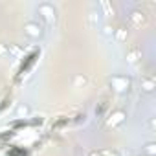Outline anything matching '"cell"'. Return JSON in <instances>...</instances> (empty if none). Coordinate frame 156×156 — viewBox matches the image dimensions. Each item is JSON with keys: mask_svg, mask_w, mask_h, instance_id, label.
I'll return each instance as SVG.
<instances>
[{"mask_svg": "<svg viewBox=\"0 0 156 156\" xmlns=\"http://www.w3.org/2000/svg\"><path fill=\"white\" fill-rule=\"evenodd\" d=\"M123 121H125V112H121V110H116L112 114V118H110V125L112 127H116V125H119Z\"/></svg>", "mask_w": 156, "mask_h": 156, "instance_id": "cell-7", "label": "cell"}, {"mask_svg": "<svg viewBox=\"0 0 156 156\" xmlns=\"http://www.w3.org/2000/svg\"><path fill=\"white\" fill-rule=\"evenodd\" d=\"M140 87H141V92H145V94H152V92H154V88H156L152 77H141Z\"/></svg>", "mask_w": 156, "mask_h": 156, "instance_id": "cell-4", "label": "cell"}, {"mask_svg": "<svg viewBox=\"0 0 156 156\" xmlns=\"http://www.w3.org/2000/svg\"><path fill=\"white\" fill-rule=\"evenodd\" d=\"M107 156H118L116 152H107Z\"/></svg>", "mask_w": 156, "mask_h": 156, "instance_id": "cell-17", "label": "cell"}, {"mask_svg": "<svg viewBox=\"0 0 156 156\" xmlns=\"http://www.w3.org/2000/svg\"><path fill=\"white\" fill-rule=\"evenodd\" d=\"M37 11H39V15H41L46 22H50V24L55 22V17H57V15H55V8H53L50 2H41V4L37 6Z\"/></svg>", "mask_w": 156, "mask_h": 156, "instance_id": "cell-1", "label": "cell"}, {"mask_svg": "<svg viewBox=\"0 0 156 156\" xmlns=\"http://www.w3.org/2000/svg\"><path fill=\"white\" fill-rule=\"evenodd\" d=\"M149 129H154V119H152V118L149 119Z\"/></svg>", "mask_w": 156, "mask_h": 156, "instance_id": "cell-16", "label": "cell"}, {"mask_svg": "<svg viewBox=\"0 0 156 156\" xmlns=\"http://www.w3.org/2000/svg\"><path fill=\"white\" fill-rule=\"evenodd\" d=\"M103 33H105L107 37H110V35H114V30H112L110 26H105V28H103Z\"/></svg>", "mask_w": 156, "mask_h": 156, "instance_id": "cell-15", "label": "cell"}, {"mask_svg": "<svg viewBox=\"0 0 156 156\" xmlns=\"http://www.w3.org/2000/svg\"><path fill=\"white\" fill-rule=\"evenodd\" d=\"M114 37H116V41H119V42L127 41V30H125V28H118V30H114Z\"/></svg>", "mask_w": 156, "mask_h": 156, "instance_id": "cell-9", "label": "cell"}, {"mask_svg": "<svg viewBox=\"0 0 156 156\" xmlns=\"http://www.w3.org/2000/svg\"><path fill=\"white\" fill-rule=\"evenodd\" d=\"M141 152H143L145 156H156V143H154V141L145 143V145L141 147Z\"/></svg>", "mask_w": 156, "mask_h": 156, "instance_id": "cell-8", "label": "cell"}, {"mask_svg": "<svg viewBox=\"0 0 156 156\" xmlns=\"http://www.w3.org/2000/svg\"><path fill=\"white\" fill-rule=\"evenodd\" d=\"M30 112H31L30 107H28L26 103H20V105L17 107V110H15V116H17V118H28Z\"/></svg>", "mask_w": 156, "mask_h": 156, "instance_id": "cell-6", "label": "cell"}, {"mask_svg": "<svg viewBox=\"0 0 156 156\" xmlns=\"http://www.w3.org/2000/svg\"><path fill=\"white\" fill-rule=\"evenodd\" d=\"M138 55H140V53H138V50H130V51L125 55V59H127V62H129V64H136V62H138Z\"/></svg>", "mask_w": 156, "mask_h": 156, "instance_id": "cell-10", "label": "cell"}, {"mask_svg": "<svg viewBox=\"0 0 156 156\" xmlns=\"http://www.w3.org/2000/svg\"><path fill=\"white\" fill-rule=\"evenodd\" d=\"M110 85L116 92H127L129 87H130V81H129V77L125 75H114L112 79H110Z\"/></svg>", "mask_w": 156, "mask_h": 156, "instance_id": "cell-3", "label": "cell"}, {"mask_svg": "<svg viewBox=\"0 0 156 156\" xmlns=\"http://www.w3.org/2000/svg\"><path fill=\"white\" fill-rule=\"evenodd\" d=\"M130 20H132L134 24H141V22L145 20V17H143V13H140V11H134V13L130 15Z\"/></svg>", "mask_w": 156, "mask_h": 156, "instance_id": "cell-11", "label": "cell"}, {"mask_svg": "<svg viewBox=\"0 0 156 156\" xmlns=\"http://www.w3.org/2000/svg\"><path fill=\"white\" fill-rule=\"evenodd\" d=\"M9 55V50L6 44H0V57H8Z\"/></svg>", "mask_w": 156, "mask_h": 156, "instance_id": "cell-14", "label": "cell"}, {"mask_svg": "<svg viewBox=\"0 0 156 156\" xmlns=\"http://www.w3.org/2000/svg\"><path fill=\"white\" fill-rule=\"evenodd\" d=\"M24 33H26L30 39H41V35H42V26H41L39 22H35V20H28V22L24 24Z\"/></svg>", "mask_w": 156, "mask_h": 156, "instance_id": "cell-2", "label": "cell"}, {"mask_svg": "<svg viewBox=\"0 0 156 156\" xmlns=\"http://www.w3.org/2000/svg\"><path fill=\"white\" fill-rule=\"evenodd\" d=\"M73 88H83V87H87V75H83V73H77L75 77H73Z\"/></svg>", "mask_w": 156, "mask_h": 156, "instance_id": "cell-5", "label": "cell"}, {"mask_svg": "<svg viewBox=\"0 0 156 156\" xmlns=\"http://www.w3.org/2000/svg\"><path fill=\"white\" fill-rule=\"evenodd\" d=\"M8 50H9V53H13V55H20V53H22V50H20L19 44H9Z\"/></svg>", "mask_w": 156, "mask_h": 156, "instance_id": "cell-12", "label": "cell"}, {"mask_svg": "<svg viewBox=\"0 0 156 156\" xmlns=\"http://www.w3.org/2000/svg\"><path fill=\"white\" fill-rule=\"evenodd\" d=\"M101 8L105 9V13H107V15H114V8H112L108 2H101Z\"/></svg>", "mask_w": 156, "mask_h": 156, "instance_id": "cell-13", "label": "cell"}]
</instances>
